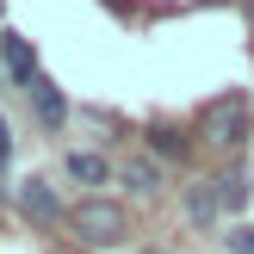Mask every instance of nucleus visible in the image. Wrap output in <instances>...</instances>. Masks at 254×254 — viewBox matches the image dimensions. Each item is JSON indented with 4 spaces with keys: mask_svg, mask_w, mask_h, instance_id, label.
<instances>
[{
    "mask_svg": "<svg viewBox=\"0 0 254 254\" xmlns=\"http://www.w3.org/2000/svg\"><path fill=\"white\" fill-rule=\"evenodd\" d=\"M211 186H217V205H223V211H248V198H254V180H248V168H223Z\"/></svg>",
    "mask_w": 254,
    "mask_h": 254,
    "instance_id": "nucleus-7",
    "label": "nucleus"
},
{
    "mask_svg": "<svg viewBox=\"0 0 254 254\" xmlns=\"http://www.w3.org/2000/svg\"><path fill=\"white\" fill-rule=\"evenodd\" d=\"M62 180H74V186H106L112 180V161L93 155V149H68V155H62Z\"/></svg>",
    "mask_w": 254,
    "mask_h": 254,
    "instance_id": "nucleus-6",
    "label": "nucleus"
},
{
    "mask_svg": "<svg viewBox=\"0 0 254 254\" xmlns=\"http://www.w3.org/2000/svg\"><path fill=\"white\" fill-rule=\"evenodd\" d=\"M217 211L223 205H217V186H211V180L205 186H186V217H192V223H217Z\"/></svg>",
    "mask_w": 254,
    "mask_h": 254,
    "instance_id": "nucleus-10",
    "label": "nucleus"
},
{
    "mask_svg": "<svg viewBox=\"0 0 254 254\" xmlns=\"http://www.w3.org/2000/svg\"><path fill=\"white\" fill-rule=\"evenodd\" d=\"M0 68H6L12 87H31L37 81V56H31V44H25L19 31H0Z\"/></svg>",
    "mask_w": 254,
    "mask_h": 254,
    "instance_id": "nucleus-3",
    "label": "nucleus"
},
{
    "mask_svg": "<svg viewBox=\"0 0 254 254\" xmlns=\"http://www.w3.org/2000/svg\"><path fill=\"white\" fill-rule=\"evenodd\" d=\"M25 99H31V112H37V124H44V130H56V124L68 118V99H62V87L50 81V74H37V81L25 87Z\"/></svg>",
    "mask_w": 254,
    "mask_h": 254,
    "instance_id": "nucleus-5",
    "label": "nucleus"
},
{
    "mask_svg": "<svg viewBox=\"0 0 254 254\" xmlns=\"http://www.w3.org/2000/svg\"><path fill=\"white\" fill-rule=\"evenodd\" d=\"M248 130H254L248 93H223V99H211V106L198 112V136H205V143H217V149H242Z\"/></svg>",
    "mask_w": 254,
    "mask_h": 254,
    "instance_id": "nucleus-2",
    "label": "nucleus"
},
{
    "mask_svg": "<svg viewBox=\"0 0 254 254\" xmlns=\"http://www.w3.org/2000/svg\"><path fill=\"white\" fill-rule=\"evenodd\" d=\"M68 230L81 236L87 248H118L124 236H130V211H124L118 198H81V205L68 211Z\"/></svg>",
    "mask_w": 254,
    "mask_h": 254,
    "instance_id": "nucleus-1",
    "label": "nucleus"
},
{
    "mask_svg": "<svg viewBox=\"0 0 254 254\" xmlns=\"http://www.w3.org/2000/svg\"><path fill=\"white\" fill-rule=\"evenodd\" d=\"M149 149H155L161 161H186V155H192V136L174 130V124H149Z\"/></svg>",
    "mask_w": 254,
    "mask_h": 254,
    "instance_id": "nucleus-8",
    "label": "nucleus"
},
{
    "mask_svg": "<svg viewBox=\"0 0 254 254\" xmlns=\"http://www.w3.org/2000/svg\"><path fill=\"white\" fill-rule=\"evenodd\" d=\"M0 149H6V155H12V130H6V118H0Z\"/></svg>",
    "mask_w": 254,
    "mask_h": 254,
    "instance_id": "nucleus-12",
    "label": "nucleus"
},
{
    "mask_svg": "<svg viewBox=\"0 0 254 254\" xmlns=\"http://www.w3.org/2000/svg\"><path fill=\"white\" fill-rule=\"evenodd\" d=\"M124 186H130V192H161V161H149V155H130L124 161Z\"/></svg>",
    "mask_w": 254,
    "mask_h": 254,
    "instance_id": "nucleus-9",
    "label": "nucleus"
},
{
    "mask_svg": "<svg viewBox=\"0 0 254 254\" xmlns=\"http://www.w3.org/2000/svg\"><path fill=\"white\" fill-rule=\"evenodd\" d=\"M19 211H25L31 223H62V198H56V186L37 180V174L19 186Z\"/></svg>",
    "mask_w": 254,
    "mask_h": 254,
    "instance_id": "nucleus-4",
    "label": "nucleus"
},
{
    "mask_svg": "<svg viewBox=\"0 0 254 254\" xmlns=\"http://www.w3.org/2000/svg\"><path fill=\"white\" fill-rule=\"evenodd\" d=\"M230 248L236 254H254V230H230Z\"/></svg>",
    "mask_w": 254,
    "mask_h": 254,
    "instance_id": "nucleus-11",
    "label": "nucleus"
},
{
    "mask_svg": "<svg viewBox=\"0 0 254 254\" xmlns=\"http://www.w3.org/2000/svg\"><path fill=\"white\" fill-rule=\"evenodd\" d=\"M143 254H161V248H143Z\"/></svg>",
    "mask_w": 254,
    "mask_h": 254,
    "instance_id": "nucleus-14",
    "label": "nucleus"
},
{
    "mask_svg": "<svg viewBox=\"0 0 254 254\" xmlns=\"http://www.w3.org/2000/svg\"><path fill=\"white\" fill-rule=\"evenodd\" d=\"M6 161H12V155H6V149H0V192H6Z\"/></svg>",
    "mask_w": 254,
    "mask_h": 254,
    "instance_id": "nucleus-13",
    "label": "nucleus"
}]
</instances>
